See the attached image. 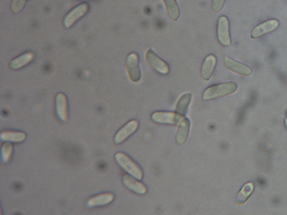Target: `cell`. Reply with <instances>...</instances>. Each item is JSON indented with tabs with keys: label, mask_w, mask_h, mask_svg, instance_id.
<instances>
[{
	"label": "cell",
	"mask_w": 287,
	"mask_h": 215,
	"mask_svg": "<svg viewBox=\"0 0 287 215\" xmlns=\"http://www.w3.org/2000/svg\"><path fill=\"white\" fill-rule=\"evenodd\" d=\"M115 158L117 164L129 175L137 180H140L143 179L142 169L129 156L122 152H118L115 155Z\"/></svg>",
	"instance_id": "6da1fadb"
},
{
	"label": "cell",
	"mask_w": 287,
	"mask_h": 215,
	"mask_svg": "<svg viewBox=\"0 0 287 215\" xmlns=\"http://www.w3.org/2000/svg\"><path fill=\"white\" fill-rule=\"evenodd\" d=\"M237 88V84L233 82L214 85V86L207 88L204 91L203 99L205 101H210V100L230 95L235 92Z\"/></svg>",
	"instance_id": "7a4b0ae2"
},
{
	"label": "cell",
	"mask_w": 287,
	"mask_h": 215,
	"mask_svg": "<svg viewBox=\"0 0 287 215\" xmlns=\"http://www.w3.org/2000/svg\"><path fill=\"white\" fill-rule=\"evenodd\" d=\"M145 59L149 65L156 72L163 75H166L170 72L169 65L162 60L152 50L147 51L145 54Z\"/></svg>",
	"instance_id": "3957f363"
},
{
	"label": "cell",
	"mask_w": 287,
	"mask_h": 215,
	"mask_svg": "<svg viewBox=\"0 0 287 215\" xmlns=\"http://www.w3.org/2000/svg\"><path fill=\"white\" fill-rule=\"evenodd\" d=\"M126 68L130 79L137 83L141 79V73L139 66V58L136 53L130 54L126 58Z\"/></svg>",
	"instance_id": "277c9868"
},
{
	"label": "cell",
	"mask_w": 287,
	"mask_h": 215,
	"mask_svg": "<svg viewBox=\"0 0 287 215\" xmlns=\"http://www.w3.org/2000/svg\"><path fill=\"white\" fill-rule=\"evenodd\" d=\"M184 117L177 112L158 111L152 114L151 119L156 124L176 125Z\"/></svg>",
	"instance_id": "5b68a950"
},
{
	"label": "cell",
	"mask_w": 287,
	"mask_h": 215,
	"mask_svg": "<svg viewBox=\"0 0 287 215\" xmlns=\"http://www.w3.org/2000/svg\"><path fill=\"white\" fill-rule=\"evenodd\" d=\"M139 122L133 120L129 121L125 125L119 129L115 134L114 138V142L115 144H118L124 142L125 141L132 136L136 132L139 128Z\"/></svg>",
	"instance_id": "8992f818"
},
{
	"label": "cell",
	"mask_w": 287,
	"mask_h": 215,
	"mask_svg": "<svg viewBox=\"0 0 287 215\" xmlns=\"http://www.w3.org/2000/svg\"><path fill=\"white\" fill-rule=\"evenodd\" d=\"M218 40L222 45L229 46L231 44L230 33V23L228 18L225 16L220 17L217 25Z\"/></svg>",
	"instance_id": "52a82bcc"
},
{
	"label": "cell",
	"mask_w": 287,
	"mask_h": 215,
	"mask_svg": "<svg viewBox=\"0 0 287 215\" xmlns=\"http://www.w3.org/2000/svg\"><path fill=\"white\" fill-rule=\"evenodd\" d=\"M279 25V22L277 19H271L263 22L252 29L251 38L258 39L268 33L274 32L278 28Z\"/></svg>",
	"instance_id": "ba28073f"
},
{
	"label": "cell",
	"mask_w": 287,
	"mask_h": 215,
	"mask_svg": "<svg viewBox=\"0 0 287 215\" xmlns=\"http://www.w3.org/2000/svg\"><path fill=\"white\" fill-rule=\"evenodd\" d=\"M89 7L87 3L77 6L74 9L71 11L64 18L63 24L66 28H69L80 18L84 17L89 11Z\"/></svg>",
	"instance_id": "9c48e42d"
},
{
	"label": "cell",
	"mask_w": 287,
	"mask_h": 215,
	"mask_svg": "<svg viewBox=\"0 0 287 215\" xmlns=\"http://www.w3.org/2000/svg\"><path fill=\"white\" fill-rule=\"evenodd\" d=\"M139 180L129 174H125L122 179L123 184L128 190L139 195L146 194L148 191L146 185Z\"/></svg>",
	"instance_id": "30bf717a"
},
{
	"label": "cell",
	"mask_w": 287,
	"mask_h": 215,
	"mask_svg": "<svg viewBox=\"0 0 287 215\" xmlns=\"http://www.w3.org/2000/svg\"><path fill=\"white\" fill-rule=\"evenodd\" d=\"M225 65L227 69L234 73L244 76H249L252 74V70L247 65L238 62L233 59L226 57Z\"/></svg>",
	"instance_id": "8fae6325"
},
{
	"label": "cell",
	"mask_w": 287,
	"mask_h": 215,
	"mask_svg": "<svg viewBox=\"0 0 287 215\" xmlns=\"http://www.w3.org/2000/svg\"><path fill=\"white\" fill-rule=\"evenodd\" d=\"M56 109L59 119L66 122L69 118L68 101L66 95L59 93L56 99Z\"/></svg>",
	"instance_id": "7c38bea8"
},
{
	"label": "cell",
	"mask_w": 287,
	"mask_h": 215,
	"mask_svg": "<svg viewBox=\"0 0 287 215\" xmlns=\"http://www.w3.org/2000/svg\"><path fill=\"white\" fill-rule=\"evenodd\" d=\"M115 197V195L113 193H102V194L93 196L89 198L87 201V205L90 207L107 205L114 201Z\"/></svg>",
	"instance_id": "4fadbf2b"
},
{
	"label": "cell",
	"mask_w": 287,
	"mask_h": 215,
	"mask_svg": "<svg viewBox=\"0 0 287 215\" xmlns=\"http://www.w3.org/2000/svg\"><path fill=\"white\" fill-rule=\"evenodd\" d=\"M217 57L214 54L209 55L204 60L201 70V76L204 80L210 79L217 65Z\"/></svg>",
	"instance_id": "5bb4252c"
},
{
	"label": "cell",
	"mask_w": 287,
	"mask_h": 215,
	"mask_svg": "<svg viewBox=\"0 0 287 215\" xmlns=\"http://www.w3.org/2000/svg\"><path fill=\"white\" fill-rule=\"evenodd\" d=\"M190 121L183 117L179 124L176 135V142L178 144H184L187 140L190 129Z\"/></svg>",
	"instance_id": "9a60e30c"
},
{
	"label": "cell",
	"mask_w": 287,
	"mask_h": 215,
	"mask_svg": "<svg viewBox=\"0 0 287 215\" xmlns=\"http://www.w3.org/2000/svg\"><path fill=\"white\" fill-rule=\"evenodd\" d=\"M35 54L28 53L21 55L20 56L15 58L9 65L10 68L13 70H18L23 68L31 62L35 58Z\"/></svg>",
	"instance_id": "2e32d148"
},
{
	"label": "cell",
	"mask_w": 287,
	"mask_h": 215,
	"mask_svg": "<svg viewBox=\"0 0 287 215\" xmlns=\"http://www.w3.org/2000/svg\"><path fill=\"white\" fill-rule=\"evenodd\" d=\"M27 138V135L23 132L5 131L1 133V139L6 142L21 143Z\"/></svg>",
	"instance_id": "e0dca14e"
},
{
	"label": "cell",
	"mask_w": 287,
	"mask_h": 215,
	"mask_svg": "<svg viewBox=\"0 0 287 215\" xmlns=\"http://www.w3.org/2000/svg\"><path fill=\"white\" fill-rule=\"evenodd\" d=\"M168 16L171 20L177 21L180 16V11L179 9L176 0H163Z\"/></svg>",
	"instance_id": "ac0fdd59"
},
{
	"label": "cell",
	"mask_w": 287,
	"mask_h": 215,
	"mask_svg": "<svg viewBox=\"0 0 287 215\" xmlns=\"http://www.w3.org/2000/svg\"><path fill=\"white\" fill-rule=\"evenodd\" d=\"M254 189V185L252 182L246 183L241 190L238 193L235 201L238 205H242L247 202Z\"/></svg>",
	"instance_id": "d6986e66"
},
{
	"label": "cell",
	"mask_w": 287,
	"mask_h": 215,
	"mask_svg": "<svg viewBox=\"0 0 287 215\" xmlns=\"http://www.w3.org/2000/svg\"><path fill=\"white\" fill-rule=\"evenodd\" d=\"M192 95L190 93H186L182 95L177 101L176 107V112L185 116L188 109L190 103L191 102Z\"/></svg>",
	"instance_id": "ffe728a7"
},
{
	"label": "cell",
	"mask_w": 287,
	"mask_h": 215,
	"mask_svg": "<svg viewBox=\"0 0 287 215\" xmlns=\"http://www.w3.org/2000/svg\"><path fill=\"white\" fill-rule=\"evenodd\" d=\"M13 152V145L10 142L3 143L1 147V155L2 161L8 162L12 158Z\"/></svg>",
	"instance_id": "44dd1931"
},
{
	"label": "cell",
	"mask_w": 287,
	"mask_h": 215,
	"mask_svg": "<svg viewBox=\"0 0 287 215\" xmlns=\"http://www.w3.org/2000/svg\"><path fill=\"white\" fill-rule=\"evenodd\" d=\"M27 1V0H13L11 6L12 12L15 13H20L24 9Z\"/></svg>",
	"instance_id": "7402d4cb"
},
{
	"label": "cell",
	"mask_w": 287,
	"mask_h": 215,
	"mask_svg": "<svg viewBox=\"0 0 287 215\" xmlns=\"http://www.w3.org/2000/svg\"><path fill=\"white\" fill-rule=\"evenodd\" d=\"M226 0H212V9L215 13H219L222 10Z\"/></svg>",
	"instance_id": "603a6c76"
},
{
	"label": "cell",
	"mask_w": 287,
	"mask_h": 215,
	"mask_svg": "<svg viewBox=\"0 0 287 215\" xmlns=\"http://www.w3.org/2000/svg\"><path fill=\"white\" fill-rule=\"evenodd\" d=\"M285 123H286V127H287V118H286V119Z\"/></svg>",
	"instance_id": "cb8c5ba5"
}]
</instances>
